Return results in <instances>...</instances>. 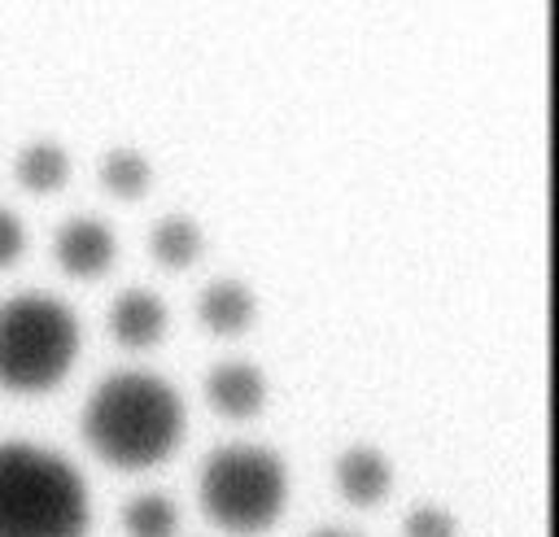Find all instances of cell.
<instances>
[{
    "label": "cell",
    "instance_id": "cell-16",
    "mask_svg": "<svg viewBox=\"0 0 559 537\" xmlns=\"http://www.w3.org/2000/svg\"><path fill=\"white\" fill-rule=\"evenodd\" d=\"M314 537H354V533H345V528H323V533H314Z\"/></svg>",
    "mask_w": 559,
    "mask_h": 537
},
{
    "label": "cell",
    "instance_id": "cell-12",
    "mask_svg": "<svg viewBox=\"0 0 559 537\" xmlns=\"http://www.w3.org/2000/svg\"><path fill=\"white\" fill-rule=\"evenodd\" d=\"M100 183H105L109 196H118V201H135V196L148 192V183H153V166H148V157L135 153V148H114V153L100 157Z\"/></svg>",
    "mask_w": 559,
    "mask_h": 537
},
{
    "label": "cell",
    "instance_id": "cell-1",
    "mask_svg": "<svg viewBox=\"0 0 559 537\" xmlns=\"http://www.w3.org/2000/svg\"><path fill=\"white\" fill-rule=\"evenodd\" d=\"M183 397L153 371H114L83 406V437L96 458L118 472L157 467L183 441Z\"/></svg>",
    "mask_w": 559,
    "mask_h": 537
},
{
    "label": "cell",
    "instance_id": "cell-6",
    "mask_svg": "<svg viewBox=\"0 0 559 537\" xmlns=\"http://www.w3.org/2000/svg\"><path fill=\"white\" fill-rule=\"evenodd\" d=\"M109 332L127 349H153L166 336V306L148 288H127L109 310Z\"/></svg>",
    "mask_w": 559,
    "mask_h": 537
},
{
    "label": "cell",
    "instance_id": "cell-5",
    "mask_svg": "<svg viewBox=\"0 0 559 537\" xmlns=\"http://www.w3.org/2000/svg\"><path fill=\"white\" fill-rule=\"evenodd\" d=\"M52 253H57V266L74 279H96L114 266L118 258V236L100 223V218H70L57 240H52Z\"/></svg>",
    "mask_w": 559,
    "mask_h": 537
},
{
    "label": "cell",
    "instance_id": "cell-3",
    "mask_svg": "<svg viewBox=\"0 0 559 537\" xmlns=\"http://www.w3.org/2000/svg\"><path fill=\"white\" fill-rule=\"evenodd\" d=\"M83 345L79 314L44 293H22L0 306V389L48 393L57 389Z\"/></svg>",
    "mask_w": 559,
    "mask_h": 537
},
{
    "label": "cell",
    "instance_id": "cell-14",
    "mask_svg": "<svg viewBox=\"0 0 559 537\" xmlns=\"http://www.w3.org/2000/svg\"><path fill=\"white\" fill-rule=\"evenodd\" d=\"M402 537H459V520L441 506H415L402 520Z\"/></svg>",
    "mask_w": 559,
    "mask_h": 537
},
{
    "label": "cell",
    "instance_id": "cell-13",
    "mask_svg": "<svg viewBox=\"0 0 559 537\" xmlns=\"http://www.w3.org/2000/svg\"><path fill=\"white\" fill-rule=\"evenodd\" d=\"M179 506L166 493H135L122 506V533L127 537H175Z\"/></svg>",
    "mask_w": 559,
    "mask_h": 537
},
{
    "label": "cell",
    "instance_id": "cell-4",
    "mask_svg": "<svg viewBox=\"0 0 559 537\" xmlns=\"http://www.w3.org/2000/svg\"><path fill=\"white\" fill-rule=\"evenodd\" d=\"M197 498H201V511L223 533L258 537L288 506V467L266 445L231 441V445H218L201 463Z\"/></svg>",
    "mask_w": 559,
    "mask_h": 537
},
{
    "label": "cell",
    "instance_id": "cell-8",
    "mask_svg": "<svg viewBox=\"0 0 559 537\" xmlns=\"http://www.w3.org/2000/svg\"><path fill=\"white\" fill-rule=\"evenodd\" d=\"M197 319L205 332L214 336H240L253 327L258 319V297L249 284L240 279H214L201 297H197Z\"/></svg>",
    "mask_w": 559,
    "mask_h": 537
},
{
    "label": "cell",
    "instance_id": "cell-2",
    "mask_svg": "<svg viewBox=\"0 0 559 537\" xmlns=\"http://www.w3.org/2000/svg\"><path fill=\"white\" fill-rule=\"evenodd\" d=\"M87 520V485L66 454L0 441V537H83Z\"/></svg>",
    "mask_w": 559,
    "mask_h": 537
},
{
    "label": "cell",
    "instance_id": "cell-15",
    "mask_svg": "<svg viewBox=\"0 0 559 537\" xmlns=\"http://www.w3.org/2000/svg\"><path fill=\"white\" fill-rule=\"evenodd\" d=\"M26 249V231H22V218L13 210L0 205V271H9Z\"/></svg>",
    "mask_w": 559,
    "mask_h": 537
},
{
    "label": "cell",
    "instance_id": "cell-11",
    "mask_svg": "<svg viewBox=\"0 0 559 537\" xmlns=\"http://www.w3.org/2000/svg\"><path fill=\"white\" fill-rule=\"evenodd\" d=\"M201 244H205V236L188 214H166L153 227V240H148L157 266H166V271H188L201 258Z\"/></svg>",
    "mask_w": 559,
    "mask_h": 537
},
{
    "label": "cell",
    "instance_id": "cell-7",
    "mask_svg": "<svg viewBox=\"0 0 559 537\" xmlns=\"http://www.w3.org/2000/svg\"><path fill=\"white\" fill-rule=\"evenodd\" d=\"M205 397L227 419H253L266 402V380L253 362H223L205 375Z\"/></svg>",
    "mask_w": 559,
    "mask_h": 537
},
{
    "label": "cell",
    "instance_id": "cell-10",
    "mask_svg": "<svg viewBox=\"0 0 559 537\" xmlns=\"http://www.w3.org/2000/svg\"><path fill=\"white\" fill-rule=\"evenodd\" d=\"M70 179V153L57 140H31L17 153V183L35 196H52Z\"/></svg>",
    "mask_w": 559,
    "mask_h": 537
},
{
    "label": "cell",
    "instance_id": "cell-9",
    "mask_svg": "<svg viewBox=\"0 0 559 537\" xmlns=\"http://www.w3.org/2000/svg\"><path fill=\"white\" fill-rule=\"evenodd\" d=\"M393 485V463L389 454L371 450V445H354L336 458V489L354 502V506H376Z\"/></svg>",
    "mask_w": 559,
    "mask_h": 537
}]
</instances>
